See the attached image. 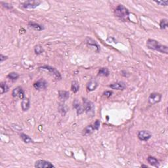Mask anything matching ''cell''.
Listing matches in <instances>:
<instances>
[{"label": "cell", "instance_id": "1", "mask_svg": "<svg viewBox=\"0 0 168 168\" xmlns=\"http://www.w3.org/2000/svg\"><path fill=\"white\" fill-rule=\"evenodd\" d=\"M146 45L147 48L149 49L158 51V52L165 54V55H167L168 54L167 46L162 44L158 41L154 40V39H148V40L146 41Z\"/></svg>", "mask_w": 168, "mask_h": 168}, {"label": "cell", "instance_id": "2", "mask_svg": "<svg viewBox=\"0 0 168 168\" xmlns=\"http://www.w3.org/2000/svg\"><path fill=\"white\" fill-rule=\"evenodd\" d=\"M114 15L116 18L120 20L122 22H130L131 20L130 19V12L129 9L124 6L123 5L120 4L116 7L114 9Z\"/></svg>", "mask_w": 168, "mask_h": 168}, {"label": "cell", "instance_id": "3", "mask_svg": "<svg viewBox=\"0 0 168 168\" xmlns=\"http://www.w3.org/2000/svg\"><path fill=\"white\" fill-rule=\"evenodd\" d=\"M83 99V107L84 108V112L89 116L93 117L95 115V107L94 103L91 100H88L86 98H82Z\"/></svg>", "mask_w": 168, "mask_h": 168}, {"label": "cell", "instance_id": "4", "mask_svg": "<svg viewBox=\"0 0 168 168\" xmlns=\"http://www.w3.org/2000/svg\"><path fill=\"white\" fill-rule=\"evenodd\" d=\"M39 69L44 70H47L51 76H52L56 80H61L62 76L57 69L55 67H53L49 65H43L39 67Z\"/></svg>", "mask_w": 168, "mask_h": 168}, {"label": "cell", "instance_id": "5", "mask_svg": "<svg viewBox=\"0 0 168 168\" xmlns=\"http://www.w3.org/2000/svg\"><path fill=\"white\" fill-rule=\"evenodd\" d=\"M41 3H42V2L41 1H38V0H33V1L30 0V1H26L22 2V3H20V6L24 9L32 10L37 8Z\"/></svg>", "mask_w": 168, "mask_h": 168}, {"label": "cell", "instance_id": "6", "mask_svg": "<svg viewBox=\"0 0 168 168\" xmlns=\"http://www.w3.org/2000/svg\"><path fill=\"white\" fill-rule=\"evenodd\" d=\"M162 98V95L160 93L154 92L149 95L148 101L150 105H156L157 103H159L161 101Z\"/></svg>", "mask_w": 168, "mask_h": 168}, {"label": "cell", "instance_id": "7", "mask_svg": "<svg viewBox=\"0 0 168 168\" xmlns=\"http://www.w3.org/2000/svg\"><path fill=\"white\" fill-rule=\"evenodd\" d=\"M33 86L38 91H43L47 87L48 83L45 79L41 78L33 83Z\"/></svg>", "mask_w": 168, "mask_h": 168}, {"label": "cell", "instance_id": "8", "mask_svg": "<svg viewBox=\"0 0 168 168\" xmlns=\"http://www.w3.org/2000/svg\"><path fill=\"white\" fill-rule=\"evenodd\" d=\"M36 168H53L55 166L52 163L44 160H38L36 161L34 164Z\"/></svg>", "mask_w": 168, "mask_h": 168}, {"label": "cell", "instance_id": "9", "mask_svg": "<svg viewBox=\"0 0 168 168\" xmlns=\"http://www.w3.org/2000/svg\"><path fill=\"white\" fill-rule=\"evenodd\" d=\"M12 97L13 98H16V97H19L20 99H24L26 97L25 96V93H24V90L23 89L22 87L20 86H17L14 88V89L12 91Z\"/></svg>", "mask_w": 168, "mask_h": 168}, {"label": "cell", "instance_id": "10", "mask_svg": "<svg viewBox=\"0 0 168 168\" xmlns=\"http://www.w3.org/2000/svg\"><path fill=\"white\" fill-rule=\"evenodd\" d=\"M137 137L141 141H148L152 137V133L147 130H141L138 132Z\"/></svg>", "mask_w": 168, "mask_h": 168}, {"label": "cell", "instance_id": "11", "mask_svg": "<svg viewBox=\"0 0 168 168\" xmlns=\"http://www.w3.org/2000/svg\"><path fill=\"white\" fill-rule=\"evenodd\" d=\"M99 86V82L95 78L90 79L86 85V89L88 92H92L95 91Z\"/></svg>", "mask_w": 168, "mask_h": 168}, {"label": "cell", "instance_id": "12", "mask_svg": "<svg viewBox=\"0 0 168 168\" xmlns=\"http://www.w3.org/2000/svg\"><path fill=\"white\" fill-rule=\"evenodd\" d=\"M108 87H110V88L112 89L121 90V91H123V90L125 89L126 87H127L125 83L123 82H118L116 83H113V84L108 85Z\"/></svg>", "mask_w": 168, "mask_h": 168}, {"label": "cell", "instance_id": "13", "mask_svg": "<svg viewBox=\"0 0 168 168\" xmlns=\"http://www.w3.org/2000/svg\"><path fill=\"white\" fill-rule=\"evenodd\" d=\"M73 108L76 110V114L77 116L82 114L84 112V108L83 105H81V103L77 99H75L73 102Z\"/></svg>", "mask_w": 168, "mask_h": 168}, {"label": "cell", "instance_id": "14", "mask_svg": "<svg viewBox=\"0 0 168 168\" xmlns=\"http://www.w3.org/2000/svg\"><path fill=\"white\" fill-rule=\"evenodd\" d=\"M86 43L87 45L89 46V47H93L95 49V52L99 53L100 48L99 47V45H98V43L94 40H93L92 38L89 37H87L86 39Z\"/></svg>", "mask_w": 168, "mask_h": 168}, {"label": "cell", "instance_id": "15", "mask_svg": "<svg viewBox=\"0 0 168 168\" xmlns=\"http://www.w3.org/2000/svg\"><path fill=\"white\" fill-rule=\"evenodd\" d=\"M28 26L30 28H32L33 30H34L36 31H38V32H41V31L45 30L44 26L41 25L40 24H39V23H37V22H33V21L28 22Z\"/></svg>", "mask_w": 168, "mask_h": 168}, {"label": "cell", "instance_id": "16", "mask_svg": "<svg viewBox=\"0 0 168 168\" xmlns=\"http://www.w3.org/2000/svg\"><path fill=\"white\" fill-rule=\"evenodd\" d=\"M58 97L59 100L61 101H66L68 100L70 97V93L68 91H64V90H59L58 91Z\"/></svg>", "mask_w": 168, "mask_h": 168}, {"label": "cell", "instance_id": "17", "mask_svg": "<svg viewBox=\"0 0 168 168\" xmlns=\"http://www.w3.org/2000/svg\"><path fill=\"white\" fill-rule=\"evenodd\" d=\"M95 131V128L93 124L87 125V127L85 128L82 131V135L84 136H88L94 132Z\"/></svg>", "mask_w": 168, "mask_h": 168}, {"label": "cell", "instance_id": "18", "mask_svg": "<svg viewBox=\"0 0 168 168\" xmlns=\"http://www.w3.org/2000/svg\"><path fill=\"white\" fill-rule=\"evenodd\" d=\"M147 162H148V164L151 165H152V166H154L156 167H160L159 160H158L156 158H155L154 156H149L148 158H147Z\"/></svg>", "mask_w": 168, "mask_h": 168}, {"label": "cell", "instance_id": "19", "mask_svg": "<svg viewBox=\"0 0 168 168\" xmlns=\"http://www.w3.org/2000/svg\"><path fill=\"white\" fill-rule=\"evenodd\" d=\"M30 107V99L28 97H25L24 99L22 100L21 102V108L22 110L26 112V111H28L29 110V108Z\"/></svg>", "mask_w": 168, "mask_h": 168}, {"label": "cell", "instance_id": "20", "mask_svg": "<svg viewBox=\"0 0 168 168\" xmlns=\"http://www.w3.org/2000/svg\"><path fill=\"white\" fill-rule=\"evenodd\" d=\"M20 139H22V141L24 142V143H26V144L34 143V141H33L29 135H27V134L21 133L20 134Z\"/></svg>", "mask_w": 168, "mask_h": 168}, {"label": "cell", "instance_id": "21", "mask_svg": "<svg viewBox=\"0 0 168 168\" xmlns=\"http://www.w3.org/2000/svg\"><path fill=\"white\" fill-rule=\"evenodd\" d=\"M0 93L1 95H3L9 91V87L7 84L6 82H1L0 84Z\"/></svg>", "mask_w": 168, "mask_h": 168}, {"label": "cell", "instance_id": "22", "mask_svg": "<svg viewBox=\"0 0 168 168\" xmlns=\"http://www.w3.org/2000/svg\"><path fill=\"white\" fill-rule=\"evenodd\" d=\"M98 76H103V77H108L110 76V71L108 68L106 67H102L99 70V72H98Z\"/></svg>", "mask_w": 168, "mask_h": 168}, {"label": "cell", "instance_id": "23", "mask_svg": "<svg viewBox=\"0 0 168 168\" xmlns=\"http://www.w3.org/2000/svg\"><path fill=\"white\" fill-rule=\"evenodd\" d=\"M19 77H20V75L15 72H10V73L8 74V75L7 76V78L9 79L10 80H11V81L13 82H16L17 80L19 78Z\"/></svg>", "mask_w": 168, "mask_h": 168}, {"label": "cell", "instance_id": "24", "mask_svg": "<svg viewBox=\"0 0 168 168\" xmlns=\"http://www.w3.org/2000/svg\"><path fill=\"white\" fill-rule=\"evenodd\" d=\"M71 90L74 93H76L79 90V84L76 80H74V81L72 82Z\"/></svg>", "mask_w": 168, "mask_h": 168}, {"label": "cell", "instance_id": "25", "mask_svg": "<svg viewBox=\"0 0 168 168\" xmlns=\"http://www.w3.org/2000/svg\"><path fill=\"white\" fill-rule=\"evenodd\" d=\"M44 52V49L41 45H36L34 47V53L36 55H40Z\"/></svg>", "mask_w": 168, "mask_h": 168}, {"label": "cell", "instance_id": "26", "mask_svg": "<svg viewBox=\"0 0 168 168\" xmlns=\"http://www.w3.org/2000/svg\"><path fill=\"white\" fill-rule=\"evenodd\" d=\"M168 27V20L163 19L160 22V28L161 30H165Z\"/></svg>", "mask_w": 168, "mask_h": 168}, {"label": "cell", "instance_id": "27", "mask_svg": "<svg viewBox=\"0 0 168 168\" xmlns=\"http://www.w3.org/2000/svg\"><path fill=\"white\" fill-rule=\"evenodd\" d=\"M0 3L1 4V6H3V7H4V8L7 10H12L13 9V7L12 5L7 3V2L0 1Z\"/></svg>", "mask_w": 168, "mask_h": 168}, {"label": "cell", "instance_id": "28", "mask_svg": "<svg viewBox=\"0 0 168 168\" xmlns=\"http://www.w3.org/2000/svg\"><path fill=\"white\" fill-rule=\"evenodd\" d=\"M65 108H66V106L64 104H60V105H59V112L61 113V114L63 116L65 115L66 113L67 112V111H68V109Z\"/></svg>", "mask_w": 168, "mask_h": 168}, {"label": "cell", "instance_id": "29", "mask_svg": "<svg viewBox=\"0 0 168 168\" xmlns=\"http://www.w3.org/2000/svg\"><path fill=\"white\" fill-rule=\"evenodd\" d=\"M154 3H156L157 5L160 6H164L166 7L168 6V1H154Z\"/></svg>", "mask_w": 168, "mask_h": 168}, {"label": "cell", "instance_id": "30", "mask_svg": "<svg viewBox=\"0 0 168 168\" xmlns=\"http://www.w3.org/2000/svg\"><path fill=\"white\" fill-rule=\"evenodd\" d=\"M93 126H94L95 131H98V130H99V128H100V120H97L96 121H95V122H94L93 123Z\"/></svg>", "mask_w": 168, "mask_h": 168}, {"label": "cell", "instance_id": "31", "mask_svg": "<svg viewBox=\"0 0 168 168\" xmlns=\"http://www.w3.org/2000/svg\"><path fill=\"white\" fill-rule=\"evenodd\" d=\"M113 94L112 91H105L103 93V95L107 98H110Z\"/></svg>", "mask_w": 168, "mask_h": 168}, {"label": "cell", "instance_id": "32", "mask_svg": "<svg viewBox=\"0 0 168 168\" xmlns=\"http://www.w3.org/2000/svg\"><path fill=\"white\" fill-rule=\"evenodd\" d=\"M8 59V56L4 55L3 54H0V63H2L5 61H6Z\"/></svg>", "mask_w": 168, "mask_h": 168}, {"label": "cell", "instance_id": "33", "mask_svg": "<svg viewBox=\"0 0 168 168\" xmlns=\"http://www.w3.org/2000/svg\"><path fill=\"white\" fill-rule=\"evenodd\" d=\"M141 167H146V168H147V167H148V166L147 165H144V164H142L141 165Z\"/></svg>", "mask_w": 168, "mask_h": 168}]
</instances>
